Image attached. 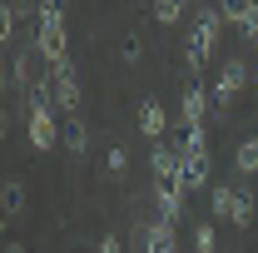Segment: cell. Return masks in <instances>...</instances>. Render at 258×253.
<instances>
[{
  "label": "cell",
  "instance_id": "6",
  "mask_svg": "<svg viewBox=\"0 0 258 253\" xmlns=\"http://www.w3.org/2000/svg\"><path fill=\"white\" fill-rule=\"evenodd\" d=\"M233 199H238L233 189H214V214H228L233 219Z\"/></svg>",
  "mask_w": 258,
  "mask_h": 253
},
{
  "label": "cell",
  "instance_id": "11",
  "mask_svg": "<svg viewBox=\"0 0 258 253\" xmlns=\"http://www.w3.org/2000/svg\"><path fill=\"white\" fill-rule=\"evenodd\" d=\"M99 253H119V238H104V243H99Z\"/></svg>",
  "mask_w": 258,
  "mask_h": 253
},
{
  "label": "cell",
  "instance_id": "12",
  "mask_svg": "<svg viewBox=\"0 0 258 253\" xmlns=\"http://www.w3.org/2000/svg\"><path fill=\"white\" fill-rule=\"evenodd\" d=\"M5 253H25V248H20V243H10V248H5Z\"/></svg>",
  "mask_w": 258,
  "mask_h": 253
},
{
  "label": "cell",
  "instance_id": "7",
  "mask_svg": "<svg viewBox=\"0 0 258 253\" xmlns=\"http://www.w3.org/2000/svg\"><path fill=\"white\" fill-rule=\"evenodd\" d=\"M248 219H253V204L238 194V199H233V223H248Z\"/></svg>",
  "mask_w": 258,
  "mask_h": 253
},
{
  "label": "cell",
  "instance_id": "10",
  "mask_svg": "<svg viewBox=\"0 0 258 253\" xmlns=\"http://www.w3.org/2000/svg\"><path fill=\"white\" fill-rule=\"evenodd\" d=\"M179 15V0H159V20H174Z\"/></svg>",
  "mask_w": 258,
  "mask_h": 253
},
{
  "label": "cell",
  "instance_id": "4",
  "mask_svg": "<svg viewBox=\"0 0 258 253\" xmlns=\"http://www.w3.org/2000/svg\"><path fill=\"white\" fill-rule=\"evenodd\" d=\"M139 124H144V134H159V129H164V109H159V104H144Z\"/></svg>",
  "mask_w": 258,
  "mask_h": 253
},
{
  "label": "cell",
  "instance_id": "9",
  "mask_svg": "<svg viewBox=\"0 0 258 253\" xmlns=\"http://www.w3.org/2000/svg\"><path fill=\"white\" fill-rule=\"evenodd\" d=\"M20 204H25V199H20V189H15V184H5V209H10V214H15V209H20Z\"/></svg>",
  "mask_w": 258,
  "mask_h": 253
},
{
  "label": "cell",
  "instance_id": "1",
  "mask_svg": "<svg viewBox=\"0 0 258 253\" xmlns=\"http://www.w3.org/2000/svg\"><path fill=\"white\" fill-rule=\"evenodd\" d=\"M30 139H35V149H50V144H55V124H50V109H45V104H35Z\"/></svg>",
  "mask_w": 258,
  "mask_h": 253
},
{
  "label": "cell",
  "instance_id": "5",
  "mask_svg": "<svg viewBox=\"0 0 258 253\" xmlns=\"http://www.w3.org/2000/svg\"><path fill=\"white\" fill-rule=\"evenodd\" d=\"M238 169H243V174H253V169H258V139L238 144Z\"/></svg>",
  "mask_w": 258,
  "mask_h": 253
},
{
  "label": "cell",
  "instance_id": "2",
  "mask_svg": "<svg viewBox=\"0 0 258 253\" xmlns=\"http://www.w3.org/2000/svg\"><path fill=\"white\" fill-rule=\"evenodd\" d=\"M144 238H149V253H174V228H169V219H154Z\"/></svg>",
  "mask_w": 258,
  "mask_h": 253
},
{
  "label": "cell",
  "instance_id": "8",
  "mask_svg": "<svg viewBox=\"0 0 258 253\" xmlns=\"http://www.w3.org/2000/svg\"><path fill=\"white\" fill-rule=\"evenodd\" d=\"M194 248H199V253H214V228H209V223L194 233Z\"/></svg>",
  "mask_w": 258,
  "mask_h": 253
},
{
  "label": "cell",
  "instance_id": "3",
  "mask_svg": "<svg viewBox=\"0 0 258 253\" xmlns=\"http://www.w3.org/2000/svg\"><path fill=\"white\" fill-rule=\"evenodd\" d=\"M238 85H243V65H228V70H224V80H219V99H228L233 90H238Z\"/></svg>",
  "mask_w": 258,
  "mask_h": 253
}]
</instances>
